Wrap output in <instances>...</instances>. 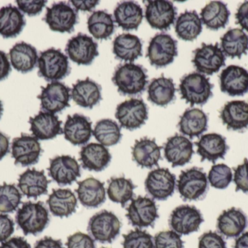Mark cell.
<instances>
[{
  "label": "cell",
  "mask_w": 248,
  "mask_h": 248,
  "mask_svg": "<svg viewBox=\"0 0 248 248\" xmlns=\"http://www.w3.org/2000/svg\"><path fill=\"white\" fill-rule=\"evenodd\" d=\"M16 220L25 235H37L49 224V212L43 202H27L17 210Z\"/></svg>",
  "instance_id": "1"
},
{
  "label": "cell",
  "mask_w": 248,
  "mask_h": 248,
  "mask_svg": "<svg viewBox=\"0 0 248 248\" xmlns=\"http://www.w3.org/2000/svg\"><path fill=\"white\" fill-rule=\"evenodd\" d=\"M113 81L122 94L137 95L145 88L147 76L141 66L126 63L116 70Z\"/></svg>",
  "instance_id": "2"
},
{
  "label": "cell",
  "mask_w": 248,
  "mask_h": 248,
  "mask_svg": "<svg viewBox=\"0 0 248 248\" xmlns=\"http://www.w3.org/2000/svg\"><path fill=\"white\" fill-rule=\"evenodd\" d=\"M214 85L209 79L200 73H192L185 76L179 84L182 99L191 106L204 105L213 96Z\"/></svg>",
  "instance_id": "3"
},
{
  "label": "cell",
  "mask_w": 248,
  "mask_h": 248,
  "mask_svg": "<svg viewBox=\"0 0 248 248\" xmlns=\"http://www.w3.org/2000/svg\"><path fill=\"white\" fill-rule=\"evenodd\" d=\"M39 77L46 81L58 82L70 73L68 57L60 50L50 48L40 52L38 59Z\"/></svg>",
  "instance_id": "4"
},
{
  "label": "cell",
  "mask_w": 248,
  "mask_h": 248,
  "mask_svg": "<svg viewBox=\"0 0 248 248\" xmlns=\"http://www.w3.org/2000/svg\"><path fill=\"white\" fill-rule=\"evenodd\" d=\"M176 186L185 200H198L208 192V176L202 169L192 167L181 173Z\"/></svg>",
  "instance_id": "5"
},
{
  "label": "cell",
  "mask_w": 248,
  "mask_h": 248,
  "mask_svg": "<svg viewBox=\"0 0 248 248\" xmlns=\"http://www.w3.org/2000/svg\"><path fill=\"white\" fill-rule=\"evenodd\" d=\"M122 223L113 213L102 211L90 218L88 231L96 241L111 243L120 234Z\"/></svg>",
  "instance_id": "6"
},
{
  "label": "cell",
  "mask_w": 248,
  "mask_h": 248,
  "mask_svg": "<svg viewBox=\"0 0 248 248\" xmlns=\"http://www.w3.org/2000/svg\"><path fill=\"white\" fill-rule=\"evenodd\" d=\"M177 55V42L167 33L156 34L147 48L150 64L156 67H164L171 64Z\"/></svg>",
  "instance_id": "7"
},
{
  "label": "cell",
  "mask_w": 248,
  "mask_h": 248,
  "mask_svg": "<svg viewBox=\"0 0 248 248\" xmlns=\"http://www.w3.org/2000/svg\"><path fill=\"white\" fill-rule=\"evenodd\" d=\"M126 211L130 224L138 229L153 227L159 217L155 202L146 197L133 199Z\"/></svg>",
  "instance_id": "8"
},
{
  "label": "cell",
  "mask_w": 248,
  "mask_h": 248,
  "mask_svg": "<svg viewBox=\"0 0 248 248\" xmlns=\"http://www.w3.org/2000/svg\"><path fill=\"white\" fill-rule=\"evenodd\" d=\"M204 219L201 211L191 205H180L170 214L169 225L179 235H188L198 231Z\"/></svg>",
  "instance_id": "9"
},
{
  "label": "cell",
  "mask_w": 248,
  "mask_h": 248,
  "mask_svg": "<svg viewBox=\"0 0 248 248\" xmlns=\"http://www.w3.org/2000/svg\"><path fill=\"white\" fill-rule=\"evenodd\" d=\"M116 117L122 128L129 131L138 129L148 119L147 105L141 99L125 100L117 106Z\"/></svg>",
  "instance_id": "10"
},
{
  "label": "cell",
  "mask_w": 248,
  "mask_h": 248,
  "mask_svg": "<svg viewBox=\"0 0 248 248\" xmlns=\"http://www.w3.org/2000/svg\"><path fill=\"white\" fill-rule=\"evenodd\" d=\"M226 57L219 48L218 42L215 45L202 43L201 48L194 51L192 60L198 72L212 75L218 72L225 66Z\"/></svg>",
  "instance_id": "11"
},
{
  "label": "cell",
  "mask_w": 248,
  "mask_h": 248,
  "mask_svg": "<svg viewBox=\"0 0 248 248\" xmlns=\"http://www.w3.org/2000/svg\"><path fill=\"white\" fill-rule=\"evenodd\" d=\"M146 191L157 200H166L174 193L176 179L168 168H157L147 175L145 182Z\"/></svg>",
  "instance_id": "12"
},
{
  "label": "cell",
  "mask_w": 248,
  "mask_h": 248,
  "mask_svg": "<svg viewBox=\"0 0 248 248\" xmlns=\"http://www.w3.org/2000/svg\"><path fill=\"white\" fill-rule=\"evenodd\" d=\"M71 89L63 83L52 82L46 87H42V93L38 96L41 100V108L49 113L62 112L69 107Z\"/></svg>",
  "instance_id": "13"
},
{
  "label": "cell",
  "mask_w": 248,
  "mask_h": 248,
  "mask_svg": "<svg viewBox=\"0 0 248 248\" xmlns=\"http://www.w3.org/2000/svg\"><path fill=\"white\" fill-rule=\"evenodd\" d=\"M45 21L53 32L71 33L78 22L77 12L65 2L55 3L46 8Z\"/></svg>",
  "instance_id": "14"
},
{
  "label": "cell",
  "mask_w": 248,
  "mask_h": 248,
  "mask_svg": "<svg viewBox=\"0 0 248 248\" xmlns=\"http://www.w3.org/2000/svg\"><path fill=\"white\" fill-rule=\"evenodd\" d=\"M11 149L15 164H20L23 167L36 164L42 151L39 140L26 134H22L13 139Z\"/></svg>",
  "instance_id": "15"
},
{
  "label": "cell",
  "mask_w": 248,
  "mask_h": 248,
  "mask_svg": "<svg viewBox=\"0 0 248 248\" xmlns=\"http://www.w3.org/2000/svg\"><path fill=\"white\" fill-rule=\"evenodd\" d=\"M49 176L60 186L72 184L81 176L77 160L69 155L58 156L49 162Z\"/></svg>",
  "instance_id": "16"
},
{
  "label": "cell",
  "mask_w": 248,
  "mask_h": 248,
  "mask_svg": "<svg viewBox=\"0 0 248 248\" xmlns=\"http://www.w3.org/2000/svg\"><path fill=\"white\" fill-rule=\"evenodd\" d=\"M98 45L88 35L79 33L67 43L66 51L71 61L78 65L88 66L98 56Z\"/></svg>",
  "instance_id": "17"
},
{
  "label": "cell",
  "mask_w": 248,
  "mask_h": 248,
  "mask_svg": "<svg viewBox=\"0 0 248 248\" xmlns=\"http://www.w3.org/2000/svg\"><path fill=\"white\" fill-rule=\"evenodd\" d=\"M176 16V7L170 1L163 0L148 1L146 6V19L154 29L168 30L174 23Z\"/></svg>",
  "instance_id": "18"
},
{
  "label": "cell",
  "mask_w": 248,
  "mask_h": 248,
  "mask_svg": "<svg viewBox=\"0 0 248 248\" xmlns=\"http://www.w3.org/2000/svg\"><path fill=\"white\" fill-rule=\"evenodd\" d=\"M220 86L229 96H244L248 93V71L238 66L227 67L220 74Z\"/></svg>",
  "instance_id": "19"
},
{
  "label": "cell",
  "mask_w": 248,
  "mask_h": 248,
  "mask_svg": "<svg viewBox=\"0 0 248 248\" xmlns=\"http://www.w3.org/2000/svg\"><path fill=\"white\" fill-rule=\"evenodd\" d=\"M193 154V144L184 135L176 134L169 138L165 144V158L173 167L187 164Z\"/></svg>",
  "instance_id": "20"
},
{
  "label": "cell",
  "mask_w": 248,
  "mask_h": 248,
  "mask_svg": "<svg viewBox=\"0 0 248 248\" xmlns=\"http://www.w3.org/2000/svg\"><path fill=\"white\" fill-rule=\"evenodd\" d=\"M31 132L38 140L46 141L53 139L58 135L63 133L61 128L62 121L54 114L39 112L38 115L29 119Z\"/></svg>",
  "instance_id": "21"
},
{
  "label": "cell",
  "mask_w": 248,
  "mask_h": 248,
  "mask_svg": "<svg viewBox=\"0 0 248 248\" xmlns=\"http://www.w3.org/2000/svg\"><path fill=\"white\" fill-rule=\"evenodd\" d=\"M92 124L84 115H68L63 128L65 139L74 146L84 145L91 138L93 132Z\"/></svg>",
  "instance_id": "22"
},
{
  "label": "cell",
  "mask_w": 248,
  "mask_h": 248,
  "mask_svg": "<svg viewBox=\"0 0 248 248\" xmlns=\"http://www.w3.org/2000/svg\"><path fill=\"white\" fill-rule=\"evenodd\" d=\"M198 154L201 157V161L205 160L215 163L219 159H224L228 151L227 140L218 133H208L202 135L198 142Z\"/></svg>",
  "instance_id": "23"
},
{
  "label": "cell",
  "mask_w": 248,
  "mask_h": 248,
  "mask_svg": "<svg viewBox=\"0 0 248 248\" xmlns=\"http://www.w3.org/2000/svg\"><path fill=\"white\" fill-rule=\"evenodd\" d=\"M248 224L247 215L236 208L224 211L217 220L218 231L227 238L240 237L247 228Z\"/></svg>",
  "instance_id": "24"
},
{
  "label": "cell",
  "mask_w": 248,
  "mask_h": 248,
  "mask_svg": "<svg viewBox=\"0 0 248 248\" xmlns=\"http://www.w3.org/2000/svg\"><path fill=\"white\" fill-rule=\"evenodd\" d=\"M76 192L78 200L86 208H98L106 202V191L104 183L94 178H88L78 182Z\"/></svg>",
  "instance_id": "25"
},
{
  "label": "cell",
  "mask_w": 248,
  "mask_h": 248,
  "mask_svg": "<svg viewBox=\"0 0 248 248\" xmlns=\"http://www.w3.org/2000/svg\"><path fill=\"white\" fill-rule=\"evenodd\" d=\"M111 154L105 146L91 143L84 146L80 151V161L82 167L90 171L105 170L111 161Z\"/></svg>",
  "instance_id": "26"
},
{
  "label": "cell",
  "mask_w": 248,
  "mask_h": 248,
  "mask_svg": "<svg viewBox=\"0 0 248 248\" xmlns=\"http://www.w3.org/2000/svg\"><path fill=\"white\" fill-rule=\"evenodd\" d=\"M49 183L44 170L29 169L19 176L17 186L28 198L37 199L47 193Z\"/></svg>",
  "instance_id": "27"
},
{
  "label": "cell",
  "mask_w": 248,
  "mask_h": 248,
  "mask_svg": "<svg viewBox=\"0 0 248 248\" xmlns=\"http://www.w3.org/2000/svg\"><path fill=\"white\" fill-rule=\"evenodd\" d=\"M162 147L155 140L142 138L137 140L132 147L133 160L140 167L152 168L158 165L161 159Z\"/></svg>",
  "instance_id": "28"
},
{
  "label": "cell",
  "mask_w": 248,
  "mask_h": 248,
  "mask_svg": "<svg viewBox=\"0 0 248 248\" xmlns=\"http://www.w3.org/2000/svg\"><path fill=\"white\" fill-rule=\"evenodd\" d=\"M220 117L227 129L244 131L248 128V103L243 100L228 102L221 109Z\"/></svg>",
  "instance_id": "29"
},
{
  "label": "cell",
  "mask_w": 248,
  "mask_h": 248,
  "mask_svg": "<svg viewBox=\"0 0 248 248\" xmlns=\"http://www.w3.org/2000/svg\"><path fill=\"white\" fill-rule=\"evenodd\" d=\"M46 203L52 215L64 218L70 216L76 212L78 200L71 189H58L52 190Z\"/></svg>",
  "instance_id": "30"
},
{
  "label": "cell",
  "mask_w": 248,
  "mask_h": 248,
  "mask_svg": "<svg viewBox=\"0 0 248 248\" xmlns=\"http://www.w3.org/2000/svg\"><path fill=\"white\" fill-rule=\"evenodd\" d=\"M101 90L100 84L90 78L78 80L73 86L71 97L78 106L93 109L102 99Z\"/></svg>",
  "instance_id": "31"
},
{
  "label": "cell",
  "mask_w": 248,
  "mask_h": 248,
  "mask_svg": "<svg viewBox=\"0 0 248 248\" xmlns=\"http://www.w3.org/2000/svg\"><path fill=\"white\" fill-rule=\"evenodd\" d=\"M9 55L13 68L23 74L31 71L39 59L36 48L24 42L16 44L10 50Z\"/></svg>",
  "instance_id": "32"
},
{
  "label": "cell",
  "mask_w": 248,
  "mask_h": 248,
  "mask_svg": "<svg viewBox=\"0 0 248 248\" xmlns=\"http://www.w3.org/2000/svg\"><path fill=\"white\" fill-rule=\"evenodd\" d=\"M26 26L24 16L11 4L0 9V35L5 39L18 36Z\"/></svg>",
  "instance_id": "33"
},
{
  "label": "cell",
  "mask_w": 248,
  "mask_h": 248,
  "mask_svg": "<svg viewBox=\"0 0 248 248\" xmlns=\"http://www.w3.org/2000/svg\"><path fill=\"white\" fill-rule=\"evenodd\" d=\"M208 117L199 109H189L181 116L179 131L190 138L199 137L208 130Z\"/></svg>",
  "instance_id": "34"
},
{
  "label": "cell",
  "mask_w": 248,
  "mask_h": 248,
  "mask_svg": "<svg viewBox=\"0 0 248 248\" xmlns=\"http://www.w3.org/2000/svg\"><path fill=\"white\" fill-rule=\"evenodd\" d=\"M113 53L122 61L132 63L142 55V44L136 35L122 33L113 41Z\"/></svg>",
  "instance_id": "35"
},
{
  "label": "cell",
  "mask_w": 248,
  "mask_h": 248,
  "mask_svg": "<svg viewBox=\"0 0 248 248\" xmlns=\"http://www.w3.org/2000/svg\"><path fill=\"white\" fill-rule=\"evenodd\" d=\"M114 17L116 23L124 30H137L142 21V9L134 1H124L115 9Z\"/></svg>",
  "instance_id": "36"
},
{
  "label": "cell",
  "mask_w": 248,
  "mask_h": 248,
  "mask_svg": "<svg viewBox=\"0 0 248 248\" xmlns=\"http://www.w3.org/2000/svg\"><path fill=\"white\" fill-rule=\"evenodd\" d=\"M221 50L232 58H241L248 52V35L243 29L229 30L221 39Z\"/></svg>",
  "instance_id": "37"
},
{
  "label": "cell",
  "mask_w": 248,
  "mask_h": 248,
  "mask_svg": "<svg viewBox=\"0 0 248 248\" xmlns=\"http://www.w3.org/2000/svg\"><path fill=\"white\" fill-rule=\"evenodd\" d=\"M230 11L222 1H214L205 5L201 11V20L211 30L217 31L227 26Z\"/></svg>",
  "instance_id": "38"
},
{
  "label": "cell",
  "mask_w": 248,
  "mask_h": 248,
  "mask_svg": "<svg viewBox=\"0 0 248 248\" xmlns=\"http://www.w3.org/2000/svg\"><path fill=\"white\" fill-rule=\"evenodd\" d=\"M176 87L172 79L164 77L154 79L147 88L148 100L160 106H167L173 101Z\"/></svg>",
  "instance_id": "39"
},
{
  "label": "cell",
  "mask_w": 248,
  "mask_h": 248,
  "mask_svg": "<svg viewBox=\"0 0 248 248\" xmlns=\"http://www.w3.org/2000/svg\"><path fill=\"white\" fill-rule=\"evenodd\" d=\"M202 30V20L195 10H186L176 20L175 31L178 37L183 40H195L201 34Z\"/></svg>",
  "instance_id": "40"
},
{
  "label": "cell",
  "mask_w": 248,
  "mask_h": 248,
  "mask_svg": "<svg viewBox=\"0 0 248 248\" xmlns=\"http://www.w3.org/2000/svg\"><path fill=\"white\" fill-rule=\"evenodd\" d=\"M88 30L97 39H106L114 32L115 26L112 15L105 10L94 12L88 19Z\"/></svg>",
  "instance_id": "41"
},
{
  "label": "cell",
  "mask_w": 248,
  "mask_h": 248,
  "mask_svg": "<svg viewBox=\"0 0 248 248\" xmlns=\"http://www.w3.org/2000/svg\"><path fill=\"white\" fill-rule=\"evenodd\" d=\"M135 185L132 181L124 177H113L109 180L108 196L112 202L124 207L127 202L134 199Z\"/></svg>",
  "instance_id": "42"
},
{
  "label": "cell",
  "mask_w": 248,
  "mask_h": 248,
  "mask_svg": "<svg viewBox=\"0 0 248 248\" xmlns=\"http://www.w3.org/2000/svg\"><path fill=\"white\" fill-rule=\"evenodd\" d=\"M93 134L96 140L105 147L116 145L122 137L121 128L117 122L110 119L97 122Z\"/></svg>",
  "instance_id": "43"
},
{
  "label": "cell",
  "mask_w": 248,
  "mask_h": 248,
  "mask_svg": "<svg viewBox=\"0 0 248 248\" xmlns=\"http://www.w3.org/2000/svg\"><path fill=\"white\" fill-rule=\"evenodd\" d=\"M22 195L15 184L3 183L0 186V213L10 214L21 203Z\"/></svg>",
  "instance_id": "44"
},
{
  "label": "cell",
  "mask_w": 248,
  "mask_h": 248,
  "mask_svg": "<svg viewBox=\"0 0 248 248\" xmlns=\"http://www.w3.org/2000/svg\"><path fill=\"white\" fill-rule=\"evenodd\" d=\"M232 169L225 164L214 165L208 173V180L212 187L225 189L232 182Z\"/></svg>",
  "instance_id": "45"
},
{
  "label": "cell",
  "mask_w": 248,
  "mask_h": 248,
  "mask_svg": "<svg viewBox=\"0 0 248 248\" xmlns=\"http://www.w3.org/2000/svg\"><path fill=\"white\" fill-rule=\"evenodd\" d=\"M123 248H154L151 234L146 231L136 229L124 235Z\"/></svg>",
  "instance_id": "46"
},
{
  "label": "cell",
  "mask_w": 248,
  "mask_h": 248,
  "mask_svg": "<svg viewBox=\"0 0 248 248\" xmlns=\"http://www.w3.org/2000/svg\"><path fill=\"white\" fill-rule=\"evenodd\" d=\"M154 248H184V242L174 231H163L154 237Z\"/></svg>",
  "instance_id": "47"
},
{
  "label": "cell",
  "mask_w": 248,
  "mask_h": 248,
  "mask_svg": "<svg viewBox=\"0 0 248 248\" xmlns=\"http://www.w3.org/2000/svg\"><path fill=\"white\" fill-rule=\"evenodd\" d=\"M234 182L236 191H241L248 194V160L245 159L243 164L234 169Z\"/></svg>",
  "instance_id": "48"
},
{
  "label": "cell",
  "mask_w": 248,
  "mask_h": 248,
  "mask_svg": "<svg viewBox=\"0 0 248 248\" xmlns=\"http://www.w3.org/2000/svg\"><path fill=\"white\" fill-rule=\"evenodd\" d=\"M198 248H227V243L218 233L210 231L200 237Z\"/></svg>",
  "instance_id": "49"
},
{
  "label": "cell",
  "mask_w": 248,
  "mask_h": 248,
  "mask_svg": "<svg viewBox=\"0 0 248 248\" xmlns=\"http://www.w3.org/2000/svg\"><path fill=\"white\" fill-rule=\"evenodd\" d=\"M67 248H95L94 239L82 232H77L68 237Z\"/></svg>",
  "instance_id": "50"
},
{
  "label": "cell",
  "mask_w": 248,
  "mask_h": 248,
  "mask_svg": "<svg viewBox=\"0 0 248 248\" xmlns=\"http://www.w3.org/2000/svg\"><path fill=\"white\" fill-rule=\"evenodd\" d=\"M19 10H21L23 13H26L29 16H37L41 12L42 9L45 7L46 1H42V0H17L16 1Z\"/></svg>",
  "instance_id": "51"
},
{
  "label": "cell",
  "mask_w": 248,
  "mask_h": 248,
  "mask_svg": "<svg viewBox=\"0 0 248 248\" xmlns=\"http://www.w3.org/2000/svg\"><path fill=\"white\" fill-rule=\"evenodd\" d=\"M13 219L6 214H0V243L7 241L14 232Z\"/></svg>",
  "instance_id": "52"
},
{
  "label": "cell",
  "mask_w": 248,
  "mask_h": 248,
  "mask_svg": "<svg viewBox=\"0 0 248 248\" xmlns=\"http://www.w3.org/2000/svg\"><path fill=\"white\" fill-rule=\"evenodd\" d=\"M237 24L240 25L241 27L248 32V1L243 3L239 7L237 13H236Z\"/></svg>",
  "instance_id": "53"
},
{
  "label": "cell",
  "mask_w": 248,
  "mask_h": 248,
  "mask_svg": "<svg viewBox=\"0 0 248 248\" xmlns=\"http://www.w3.org/2000/svg\"><path fill=\"white\" fill-rule=\"evenodd\" d=\"M11 71V66L7 54L0 50V81L7 78Z\"/></svg>",
  "instance_id": "54"
},
{
  "label": "cell",
  "mask_w": 248,
  "mask_h": 248,
  "mask_svg": "<svg viewBox=\"0 0 248 248\" xmlns=\"http://www.w3.org/2000/svg\"><path fill=\"white\" fill-rule=\"evenodd\" d=\"M0 248H31L30 244L23 237H13L1 243Z\"/></svg>",
  "instance_id": "55"
},
{
  "label": "cell",
  "mask_w": 248,
  "mask_h": 248,
  "mask_svg": "<svg viewBox=\"0 0 248 248\" xmlns=\"http://www.w3.org/2000/svg\"><path fill=\"white\" fill-rule=\"evenodd\" d=\"M34 248H63V246L61 240L45 237L36 242Z\"/></svg>",
  "instance_id": "56"
},
{
  "label": "cell",
  "mask_w": 248,
  "mask_h": 248,
  "mask_svg": "<svg viewBox=\"0 0 248 248\" xmlns=\"http://www.w3.org/2000/svg\"><path fill=\"white\" fill-rule=\"evenodd\" d=\"M73 5L74 6L77 11L78 10H82V11H92L93 9H94L97 4H99L100 1H96V0H78V1H74L72 0L71 1Z\"/></svg>",
  "instance_id": "57"
},
{
  "label": "cell",
  "mask_w": 248,
  "mask_h": 248,
  "mask_svg": "<svg viewBox=\"0 0 248 248\" xmlns=\"http://www.w3.org/2000/svg\"><path fill=\"white\" fill-rule=\"evenodd\" d=\"M10 150V139L8 137L0 132V160H2Z\"/></svg>",
  "instance_id": "58"
},
{
  "label": "cell",
  "mask_w": 248,
  "mask_h": 248,
  "mask_svg": "<svg viewBox=\"0 0 248 248\" xmlns=\"http://www.w3.org/2000/svg\"><path fill=\"white\" fill-rule=\"evenodd\" d=\"M234 248H248V231L237 237Z\"/></svg>",
  "instance_id": "59"
},
{
  "label": "cell",
  "mask_w": 248,
  "mask_h": 248,
  "mask_svg": "<svg viewBox=\"0 0 248 248\" xmlns=\"http://www.w3.org/2000/svg\"><path fill=\"white\" fill-rule=\"evenodd\" d=\"M3 110H4V109H3V104L1 100H0V119H1V116H2Z\"/></svg>",
  "instance_id": "60"
},
{
  "label": "cell",
  "mask_w": 248,
  "mask_h": 248,
  "mask_svg": "<svg viewBox=\"0 0 248 248\" xmlns=\"http://www.w3.org/2000/svg\"></svg>",
  "instance_id": "61"
}]
</instances>
